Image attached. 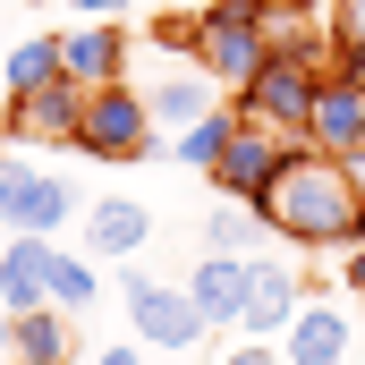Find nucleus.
<instances>
[{
  "label": "nucleus",
  "instance_id": "obj_18",
  "mask_svg": "<svg viewBox=\"0 0 365 365\" xmlns=\"http://www.w3.org/2000/svg\"><path fill=\"white\" fill-rule=\"evenodd\" d=\"M0 77H9V102H17V93H43L51 77H68V68H60V34H17V43L0 51Z\"/></svg>",
  "mask_w": 365,
  "mask_h": 365
},
{
  "label": "nucleus",
  "instance_id": "obj_5",
  "mask_svg": "<svg viewBox=\"0 0 365 365\" xmlns=\"http://www.w3.org/2000/svg\"><path fill=\"white\" fill-rule=\"evenodd\" d=\"M331 68H314V60H297V51H272L264 68H255V86L230 93L247 119H272L280 136H306V119H314V93H323Z\"/></svg>",
  "mask_w": 365,
  "mask_h": 365
},
{
  "label": "nucleus",
  "instance_id": "obj_29",
  "mask_svg": "<svg viewBox=\"0 0 365 365\" xmlns=\"http://www.w3.org/2000/svg\"><path fill=\"white\" fill-rule=\"evenodd\" d=\"M9 323H17V306H9V297H0V357H9Z\"/></svg>",
  "mask_w": 365,
  "mask_h": 365
},
{
  "label": "nucleus",
  "instance_id": "obj_9",
  "mask_svg": "<svg viewBox=\"0 0 365 365\" xmlns=\"http://www.w3.org/2000/svg\"><path fill=\"white\" fill-rule=\"evenodd\" d=\"M128 60H136L128 17H77V26L60 34V68H68L77 86H110V77H128Z\"/></svg>",
  "mask_w": 365,
  "mask_h": 365
},
{
  "label": "nucleus",
  "instance_id": "obj_26",
  "mask_svg": "<svg viewBox=\"0 0 365 365\" xmlns=\"http://www.w3.org/2000/svg\"><path fill=\"white\" fill-rule=\"evenodd\" d=\"M60 9H77V17H128L136 0H60Z\"/></svg>",
  "mask_w": 365,
  "mask_h": 365
},
{
  "label": "nucleus",
  "instance_id": "obj_14",
  "mask_svg": "<svg viewBox=\"0 0 365 365\" xmlns=\"http://www.w3.org/2000/svg\"><path fill=\"white\" fill-rule=\"evenodd\" d=\"M187 297L204 306V323H238L247 297H255V255H195Z\"/></svg>",
  "mask_w": 365,
  "mask_h": 365
},
{
  "label": "nucleus",
  "instance_id": "obj_16",
  "mask_svg": "<svg viewBox=\"0 0 365 365\" xmlns=\"http://www.w3.org/2000/svg\"><path fill=\"white\" fill-rule=\"evenodd\" d=\"M9 357L17 365H77V323L68 306H26L9 323Z\"/></svg>",
  "mask_w": 365,
  "mask_h": 365
},
{
  "label": "nucleus",
  "instance_id": "obj_31",
  "mask_svg": "<svg viewBox=\"0 0 365 365\" xmlns=\"http://www.w3.org/2000/svg\"><path fill=\"white\" fill-rule=\"evenodd\" d=\"M0 51H9V34H0Z\"/></svg>",
  "mask_w": 365,
  "mask_h": 365
},
{
  "label": "nucleus",
  "instance_id": "obj_4",
  "mask_svg": "<svg viewBox=\"0 0 365 365\" xmlns=\"http://www.w3.org/2000/svg\"><path fill=\"white\" fill-rule=\"evenodd\" d=\"M77 221V179L68 170H34L0 153V230L9 238H60Z\"/></svg>",
  "mask_w": 365,
  "mask_h": 365
},
{
  "label": "nucleus",
  "instance_id": "obj_20",
  "mask_svg": "<svg viewBox=\"0 0 365 365\" xmlns=\"http://www.w3.org/2000/svg\"><path fill=\"white\" fill-rule=\"evenodd\" d=\"M230 136H238V102H221V110H204L195 128H179V136H170V162H179V170H212Z\"/></svg>",
  "mask_w": 365,
  "mask_h": 365
},
{
  "label": "nucleus",
  "instance_id": "obj_7",
  "mask_svg": "<svg viewBox=\"0 0 365 365\" xmlns=\"http://www.w3.org/2000/svg\"><path fill=\"white\" fill-rule=\"evenodd\" d=\"M128 323H136V340L145 349H162V357H187L212 323H204V306L187 297V280L170 289V280H145V272H128Z\"/></svg>",
  "mask_w": 365,
  "mask_h": 365
},
{
  "label": "nucleus",
  "instance_id": "obj_27",
  "mask_svg": "<svg viewBox=\"0 0 365 365\" xmlns=\"http://www.w3.org/2000/svg\"><path fill=\"white\" fill-rule=\"evenodd\" d=\"M93 365H145V340H119V349H102Z\"/></svg>",
  "mask_w": 365,
  "mask_h": 365
},
{
  "label": "nucleus",
  "instance_id": "obj_10",
  "mask_svg": "<svg viewBox=\"0 0 365 365\" xmlns=\"http://www.w3.org/2000/svg\"><path fill=\"white\" fill-rule=\"evenodd\" d=\"M306 297H314V289H306V272H297V255H255V297H247L238 331H247V340H280Z\"/></svg>",
  "mask_w": 365,
  "mask_h": 365
},
{
  "label": "nucleus",
  "instance_id": "obj_1",
  "mask_svg": "<svg viewBox=\"0 0 365 365\" xmlns=\"http://www.w3.org/2000/svg\"><path fill=\"white\" fill-rule=\"evenodd\" d=\"M357 195L365 187L349 179V162L297 145L280 162V179L255 195V212H264L272 238H289V255H349L357 247Z\"/></svg>",
  "mask_w": 365,
  "mask_h": 365
},
{
  "label": "nucleus",
  "instance_id": "obj_2",
  "mask_svg": "<svg viewBox=\"0 0 365 365\" xmlns=\"http://www.w3.org/2000/svg\"><path fill=\"white\" fill-rule=\"evenodd\" d=\"M77 153L86 162H145V153H170V136L153 128V110H145V86H128V77H110V86H86V119H77Z\"/></svg>",
  "mask_w": 365,
  "mask_h": 365
},
{
  "label": "nucleus",
  "instance_id": "obj_17",
  "mask_svg": "<svg viewBox=\"0 0 365 365\" xmlns=\"http://www.w3.org/2000/svg\"><path fill=\"white\" fill-rule=\"evenodd\" d=\"M0 297L26 314V306H51V238H9L0 255Z\"/></svg>",
  "mask_w": 365,
  "mask_h": 365
},
{
  "label": "nucleus",
  "instance_id": "obj_19",
  "mask_svg": "<svg viewBox=\"0 0 365 365\" xmlns=\"http://www.w3.org/2000/svg\"><path fill=\"white\" fill-rule=\"evenodd\" d=\"M264 212L255 204H212L204 212V255H264Z\"/></svg>",
  "mask_w": 365,
  "mask_h": 365
},
{
  "label": "nucleus",
  "instance_id": "obj_8",
  "mask_svg": "<svg viewBox=\"0 0 365 365\" xmlns=\"http://www.w3.org/2000/svg\"><path fill=\"white\" fill-rule=\"evenodd\" d=\"M77 119H86V86H77V77H51L43 93H17V102L0 110V128H9L17 145H77Z\"/></svg>",
  "mask_w": 365,
  "mask_h": 365
},
{
  "label": "nucleus",
  "instance_id": "obj_15",
  "mask_svg": "<svg viewBox=\"0 0 365 365\" xmlns=\"http://www.w3.org/2000/svg\"><path fill=\"white\" fill-rule=\"evenodd\" d=\"M145 110H153V128H162V136H179V128H195L204 110H221V86L187 60L179 77H153V86H145Z\"/></svg>",
  "mask_w": 365,
  "mask_h": 365
},
{
  "label": "nucleus",
  "instance_id": "obj_13",
  "mask_svg": "<svg viewBox=\"0 0 365 365\" xmlns=\"http://www.w3.org/2000/svg\"><path fill=\"white\" fill-rule=\"evenodd\" d=\"M306 145H314V153H331V162L365 153V86H349V77H323V93H314V119H306Z\"/></svg>",
  "mask_w": 365,
  "mask_h": 365
},
{
  "label": "nucleus",
  "instance_id": "obj_24",
  "mask_svg": "<svg viewBox=\"0 0 365 365\" xmlns=\"http://www.w3.org/2000/svg\"><path fill=\"white\" fill-rule=\"evenodd\" d=\"M340 297H349V306L365 314V238L349 247V255H340Z\"/></svg>",
  "mask_w": 365,
  "mask_h": 365
},
{
  "label": "nucleus",
  "instance_id": "obj_11",
  "mask_svg": "<svg viewBox=\"0 0 365 365\" xmlns=\"http://www.w3.org/2000/svg\"><path fill=\"white\" fill-rule=\"evenodd\" d=\"M349 349H357V306H331V297H306L297 323L280 331L289 365H349Z\"/></svg>",
  "mask_w": 365,
  "mask_h": 365
},
{
  "label": "nucleus",
  "instance_id": "obj_3",
  "mask_svg": "<svg viewBox=\"0 0 365 365\" xmlns=\"http://www.w3.org/2000/svg\"><path fill=\"white\" fill-rule=\"evenodd\" d=\"M264 60H272V43H264V9H247V0H212V9H204V43H195V68H204L221 93H247Z\"/></svg>",
  "mask_w": 365,
  "mask_h": 365
},
{
  "label": "nucleus",
  "instance_id": "obj_12",
  "mask_svg": "<svg viewBox=\"0 0 365 365\" xmlns=\"http://www.w3.org/2000/svg\"><path fill=\"white\" fill-rule=\"evenodd\" d=\"M145 238H153V204H136V195H93V204H86V255L136 264Z\"/></svg>",
  "mask_w": 365,
  "mask_h": 365
},
{
  "label": "nucleus",
  "instance_id": "obj_23",
  "mask_svg": "<svg viewBox=\"0 0 365 365\" xmlns=\"http://www.w3.org/2000/svg\"><path fill=\"white\" fill-rule=\"evenodd\" d=\"M195 43H204V17H153V51L195 60Z\"/></svg>",
  "mask_w": 365,
  "mask_h": 365
},
{
  "label": "nucleus",
  "instance_id": "obj_6",
  "mask_svg": "<svg viewBox=\"0 0 365 365\" xmlns=\"http://www.w3.org/2000/svg\"><path fill=\"white\" fill-rule=\"evenodd\" d=\"M297 145H306V136H280L272 119H247V110H238V136L221 145V162H212L204 179L221 187L230 204H255V195H264V187L280 179V162H289Z\"/></svg>",
  "mask_w": 365,
  "mask_h": 365
},
{
  "label": "nucleus",
  "instance_id": "obj_32",
  "mask_svg": "<svg viewBox=\"0 0 365 365\" xmlns=\"http://www.w3.org/2000/svg\"><path fill=\"white\" fill-rule=\"evenodd\" d=\"M0 145H9V128H0Z\"/></svg>",
  "mask_w": 365,
  "mask_h": 365
},
{
  "label": "nucleus",
  "instance_id": "obj_21",
  "mask_svg": "<svg viewBox=\"0 0 365 365\" xmlns=\"http://www.w3.org/2000/svg\"><path fill=\"white\" fill-rule=\"evenodd\" d=\"M331 77H349V86H365V0H331Z\"/></svg>",
  "mask_w": 365,
  "mask_h": 365
},
{
  "label": "nucleus",
  "instance_id": "obj_28",
  "mask_svg": "<svg viewBox=\"0 0 365 365\" xmlns=\"http://www.w3.org/2000/svg\"><path fill=\"white\" fill-rule=\"evenodd\" d=\"M247 9H289V17H306L314 0H247Z\"/></svg>",
  "mask_w": 365,
  "mask_h": 365
},
{
  "label": "nucleus",
  "instance_id": "obj_30",
  "mask_svg": "<svg viewBox=\"0 0 365 365\" xmlns=\"http://www.w3.org/2000/svg\"><path fill=\"white\" fill-rule=\"evenodd\" d=\"M357 238H365V195H357Z\"/></svg>",
  "mask_w": 365,
  "mask_h": 365
},
{
  "label": "nucleus",
  "instance_id": "obj_25",
  "mask_svg": "<svg viewBox=\"0 0 365 365\" xmlns=\"http://www.w3.org/2000/svg\"><path fill=\"white\" fill-rule=\"evenodd\" d=\"M221 365H289V357H280V340H238Z\"/></svg>",
  "mask_w": 365,
  "mask_h": 365
},
{
  "label": "nucleus",
  "instance_id": "obj_22",
  "mask_svg": "<svg viewBox=\"0 0 365 365\" xmlns=\"http://www.w3.org/2000/svg\"><path fill=\"white\" fill-rule=\"evenodd\" d=\"M93 297H102V264H93V255H68V247H51V306L77 314V306H93Z\"/></svg>",
  "mask_w": 365,
  "mask_h": 365
}]
</instances>
